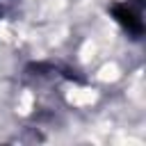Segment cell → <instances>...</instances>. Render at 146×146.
<instances>
[{
	"instance_id": "cell-1",
	"label": "cell",
	"mask_w": 146,
	"mask_h": 146,
	"mask_svg": "<svg viewBox=\"0 0 146 146\" xmlns=\"http://www.w3.org/2000/svg\"><path fill=\"white\" fill-rule=\"evenodd\" d=\"M112 14H114V18L132 34V36H141V32H144V23H141V16H139V11H135L130 5H114L112 7Z\"/></svg>"
}]
</instances>
